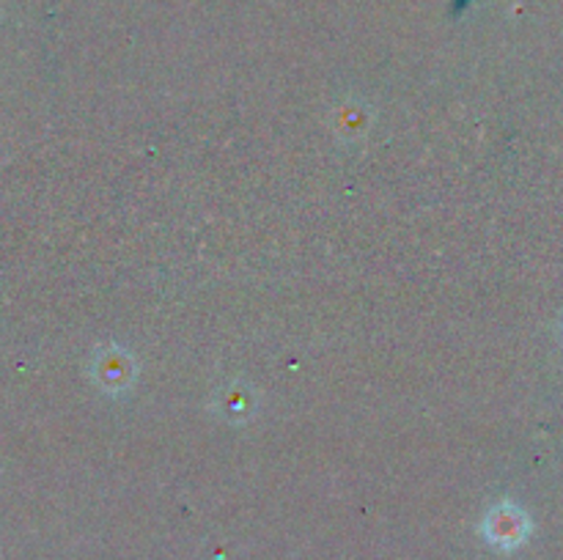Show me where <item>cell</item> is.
Wrapping results in <instances>:
<instances>
[{
    "mask_svg": "<svg viewBox=\"0 0 563 560\" xmlns=\"http://www.w3.org/2000/svg\"><path fill=\"white\" fill-rule=\"evenodd\" d=\"M528 533H531V522L511 503H504L489 511L487 522H484V536L498 549H517L520 544H526Z\"/></svg>",
    "mask_w": 563,
    "mask_h": 560,
    "instance_id": "obj_1",
    "label": "cell"
}]
</instances>
